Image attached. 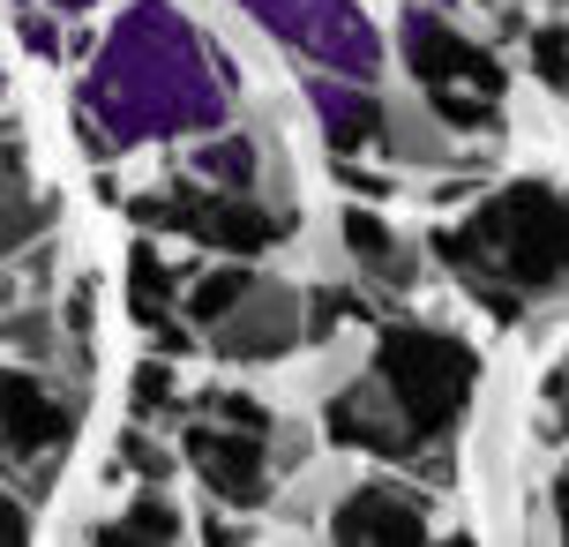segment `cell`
<instances>
[{
    "instance_id": "5bb4252c",
    "label": "cell",
    "mask_w": 569,
    "mask_h": 547,
    "mask_svg": "<svg viewBox=\"0 0 569 547\" xmlns=\"http://www.w3.org/2000/svg\"><path fill=\"white\" fill-rule=\"evenodd\" d=\"M555 420H562V428H569V368L555 375Z\"/></svg>"
},
{
    "instance_id": "7a4b0ae2",
    "label": "cell",
    "mask_w": 569,
    "mask_h": 547,
    "mask_svg": "<svg viewBox=\"0 0 569 547\" xmlns=\"http://www.w3.org/2000/svg\"><path fill=\"white\" fill-rule=\"evenodd\" d=\"M472 375H480V360L457 338H442V330H390L382 338V382L405 405V428L412 435L457 428V412L472 398Z\"/></svg>"
},
{
    "instance_id": "4fadbf2b",
    "label": "cell",
    "mask_w": 569,
    "mask_h": 547,
    "mask_svg": "<svg viewBox=\"0 0 569 547\" xmlns=\"http://www.w3.org/2000/svg\"><path fill=\"white\" fill-rule=\"evenodd\" d=\"M172 398V375L166 368H136V405L150 412V405H166Z\"/></svg>"
},
{
    "instance_id": "9a60e30c",
    "label": "cell",
    "mask_w": 569,
    "mask_h": 547,
    "mask_svg": "<svg viewBox=\"0 0 569 547\" xmlns=\"http://www.w3.org/2000/svg\"><path fill=\"white\" fill-rule=\"evenodd\" d=\"M562 533H569V480H562Z\"/></svg>"
},
{
    "instance_id": "5b68a950",
    "label": "cell",
    "mask_w": 569,
    "mask_h": 547,
    "mask_svg": "<svg viewBox=\"0 0 569 547\" xmlns=\"http://www.w3.org/2000/svg\"><path fill=\"white\" fill-rule=\"evenodd\" d=\"M158 218H172L180 232H196V240H218V248H240V256H248V248H262V240L278 232L270 218H256L248 202H210V196H188V188H180L172 202H158Z\"/></svg>"
},
{
    "instance_id": "9c48e42d",
    "label": "cell",
    "mask_w": 569,
    "mask_h": 547,
    "mask_svg": "<svg viewBox=\"0 0 569 547\" xmlns=\"http://www.w3.org/2000/svg\"><path fill=\"white\" fill-rule=\"evenodd\" d=\"M345 240H352V248H360V256H368L375 270H382V278H412V256H405L398 240L375 226L368 210H345Z\"/></svg>"
},
{
    "instance_id": "8fae6325",
    "label": "cell",
    "mask_w": 569,
    "mask_h": 547,
    "mask_svg": "<svg viewBox=\"0 0 569 547\" xmlns=\"http://www.w3.org/2000/svg\"><path fill=\"white\" fill-rule=\"evenodd\" d=\"M180 533V518H172L166 503H142L136 518H120V525H106V540H172Z\"/></svg>"
},
{
    "instance_id": "8992f818",
    "label": "cell",
    "mask_w": 569,
    "mask_h": 547,
    "mask_svg": "<svg viewBox=\"0 0 569 547\" xmlns=\"http://www.w3.org/2000/svg\"><path fill=\"white\" fill-rule=\"evenodd\" d=\"M412 68H420V83H472L480 98L502 90V68H495L480 46H465L457 30H442V23H427L420 38H412Z\"/></svg>"
},
{
    "instance_id": "52a82bcc",
    "label": "cell",
    "mask_w": 569,
    "mask_h": 547,
    "mask_svg": "<svg viewBox=\"0 0 569 547\" xmlns=\"http://www.w3.org/2000/svg\"><path fill=\"white\" fill-rule=\"evenodd\" d=\"M338 540H427V518L412 510V495H390V488H368V495H352L338 510Z\"/></svg>"
},
{
    "instance_id": "ba28073f",
    "label": "cell",
    "mask_w": 569,
    "mask_h": 547,
    "mask_svg": "<svg viewBox=\"0 0 569 547\" xmlns=\"http://www.w3.org/2000/svg\"><path fill=\"white\" fill-rule=\"evenodd\" d=\"M330 435H338V442H360V450H390V458L412 450L405 428H382V420L368 412V398H338V405H330Z\"/></svg>"
},
{
    "instance_id": "3957f363",
    "label": "cell",
    "mask_w": 569,
    "mask_h": 547,
    "mask_svg": "<svg viewBox=\"0 0 569 547\" xmlns=\"http://www.w3.org/2000/svg\"><path fill=\"white\" fill-rule=\"evenodd\" d=\"M0 442L16 458H46L68 442V412H60L30 375H0Z\"/></svg>"
},
{
    "instance_id": "277c9868",
    "label": "cell",
    "mask_w": 569,
    "mask_h": 547,
    "mask_svg": "<svg viewBox=\"0 0 569 547\" xmlns=\"http://www.w3.org/2000/svg\"><path fill=\"white\" fill-rule=\"evenodd\" d=\"M188 458H196V473L226 495V503H262V442H256V435L196 428V435H188Z\"/></svg>"
},
{
    "instance_id": "6da1fadb",
    "label": "cell",
    "mask_w": 569,
    "mask_h": 547,
    "mask_svg": "<svg viewBox=\"0 0 569 547\" xmlns=\"http://www.w3.org/2000/svg\"><path fill=\"white\" fill-rule=\"evenodd\" d=\"M442 256L457 270H480V278H510L525 292L562 286L569 278V202L555 188H510L465 232H450Z\"/></svg>"
},
{
    "instance_id": "7c38bea8",
    "label": "cell",
    "mask_w": 569,
    "mask_h": 547,
    "mask_svg": "<svg viewBox=\"0 0 569 547\" xmlns=\"http://www.w3.org/2000/svg\"><path fill=\"white\" fill-rule=\"evenodd\" d=\"M562 68H569V38H562V30H540V76H547V83H562Z\"/></svg>"
},
{
    "instance_id": "30bf717a",
    "label": "cell",
    "mask_w": 569,
    "mask_h": 547,
    "mask_svg": "<svg viewBox=\"0 0 569 547\" xmlns=\"http://www.w3.org/2000/svg\"><path fill=\"white\" fill-rule=\"evenodd\" d=\"M248 292H256V270H240V262L218 270V278H202V286H196V322H226Z\"/></svg>"
}]
</instances>
